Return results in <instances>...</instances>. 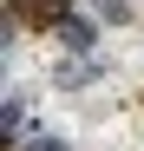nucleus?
<instances>
[{
    "instance_id": "nucleus-1",
    "label": "nucleus",
    "mask_w": 144,
    "mask_h": 151,
    "mask_svg": "<svg viewBox=\"0 0 144 151\" xmlns=\"http://www.w3.org/2000/svg\"><path fill=\"white\" fill-rule=\"evenodd\" d=\"M26 20H33V27H53V20H59V27H66V0H33Z\"/></svg>"
},
{
    "instance_id": "nucleus-2",
    "label": "nucleus",
    "mask_w": 144,
    "mask_h": 151,
    "mask_svg": "<svg viewBox=\"0 0 144 151\" xmlns=\"http://www.w3.org/2000/svg\"><path fill=\"white\" fill-rule=\"evenodd\" d=\"M59 40L72 46V53H85V46H92V27H85V20H66V27H59Z\"/></svg>"
},
{
    "instance_id": "nucleus-3",
    "label": "nucleus",
    "mask_w": 144,
    "mask_h": 151,
    "mask_svg": "<svg viewBox=\"0 0 144 151\" xmlns=\"http://www.w3.org/2000/svg\"><path fill=\"white\" fill-rule=\"evenodd\" d=\"M26 151H66V145H59V138H39V145H26Z\"/></svg>"
}]
</instances>
